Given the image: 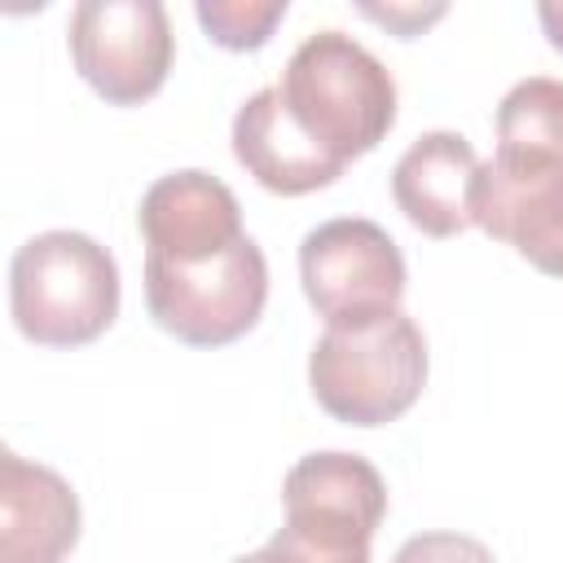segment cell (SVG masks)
<instances>
[{
    "mask_svg": "<svg viewBox=\"0 0 563 563\" xmlns=\"http://www.w3.org/2000/svg\"><path fill=\"white\" fill-rule=\"evenodd\" d=\"M391 563H497L493 550L462 532H418L409 537Z\"/></svg>",
    "mask_w": 563,
    "mask_h": 563,
    "instance_id": "15",
    "label": "cell"
},
{
    "mask_svg": "<svg viewBox=\"0 0 563 563\" xmlns=\"http://www.w3.org/2000/svg\"><path fill=\"white\" fill-rule=\"evenodd\" d=\"M66 31L75 70L110 106H141L172 70L176 44L158 0H84Z\"/></svg>",
    "mask_w": 563,
    "mask_h": 563,
    "instance_id": "6",
    "label": "cell"
},
{
    "mask_svg": "<svg viewBox=\"0 0 563 563\" xmlns=\"http://www.w3.org/2000/svg\"><path fill=\"white\" fill-rule=\"evenodd\" d=\"M79 541L75 488L40 466L0 453V563H62Z\"/></svg>",
    "mask_w": 563,
    "mask_h": 563,
    "instance_id": "12",
    "label": "cell"
},
{
    "mask_svg": "<svg viewBox=\"0 0 563 563\" xmlns=\"http://www.w3.org/2000/svg\"><path fill=\"white\" fill-rule=\"evenodd\" d=\"M537 18H541L550 44L563 53V0H541V4H537Z\"/></svg>",
    "mask_w": 563,
    "mask_h": 563,
    "instance_id": "17",
    "label": "cell"
},
{
    "mask_svg": "<svg viewBox=\"0 0 563 563\" xmlns=\"http://www.w3.org/2000/svg\"><path fill=\"white\" fill-rule=\"evenodd\" d=\"M479 154L462 132H422L391 167V198L427 238H453L475 224Z\"/></svg>",
    "mask_w": 563,
    "mask_h": 563,
    "instance_id": "11",
    "label": "cell"
},
{
    "mask_svg": "<svg viewBox=\"0 0 563 563\" xmlns=\"http://www.w3.org/2000/svg\"><path fill=\"white\" fill-rule=\"evenodd\" d=\"M475 224L532 268L563 277V163L493 154L475 180Z\"/></svg>",
    "mask_w": 563,
    "mask_h": 563,
    "instance_id": "7",
    "label": "cell"
},
{
    "mask_svg": "<svg viewBox=\"0 0 563 563\" xmlns=\"http://www.w3.org/2000/svg\"><path fill=\"white\" fill-rule=\"evenodd\" d=\"M277 88L299 128L343 163L369 154L396 123L391 70L343 31L308 35Z\"/></svg>",
    "mask_w": 563,
    "mask_h": 563,
    "instance_id": "2",
    "label": "cell"
},
{
    "mask_svg": "<svg viewBox=\"0 0 563 563\" xmlns=\"http://www.w3.org/2000/svg\"><path fill=\"white\" fill-rule=\"evenodd\" d=\"M365 18H374V22H383V26H391L396 35H418L427 22H435L440 13H444V4H431V9H418V4H387V9H378V4H365L361 9Z\"/></svg>",
    "mask_w": 563,
    "mask_h": 563,
    "instance_id": "16",
    "label": "cell"
},
{
    "mask_svg": "<svg viewBox=\"0 0 563 563\" xmlns=\"http://www.w3.org/2000/svg\"><path fill=\"white\" fill-rule=\"evenodd\" d=\"M9 308L31 343L84 347L119 317L114 255L75 229L35 233L9 264Z\"/></svg>",
    "mask_w": 563,
    "mask_h": 563,
    "instance_id": "1",
    "label": "cell"
},
{
    "mask_svg": "<svg viewBox=\"0 0 563 563\" xmlns=\"http://www.w3.org/2000/svg\"><path fill=\"white\" fill-rule=\"evenodd\" d=\"M497 154L563 163V79L528 75L501 97Z\"/></svg>",
    "mask_w": 563,
    "mask_h": 563,
    "instance_id": "13",
    "label": "cell"
},
{
    "mask_svg": "<svg viewBox=\"0 0 563 563\" xmlns=\"http://www.w3.org/2000/svg\"><path fill=\"white\" fill-rule=\"evenodd\" d=\"M194 13L220 48L246 53L268 44L273 26L286 18V0H198Z\"/></svg>",
    "mask_w": 563,
    "mask_h": 563,
    "instance_id": "14",
    "label": "cell"
},
{
    "mask_svg": "<svg viewBox=\"0 0 563 563\" xmlns=\"http://www.w3.org/2000/svg\"><path fill=\"white\" fill-rule=\"evenodd\" d=\"M299 277L308 303L325 317V330L369 325L400 312L405 255L374 220L339 216L299 242Z\"/></svg>",
    "mask_w": 563,
    "mask_h": 563,
    "instance_id": "5",
    "label": "cell"
},
{
    "mask_svg": "<svg viewBox=\"0 0 563 563\" xmlns=\"http://www.w3.org/2000/svg\"><path fill=\"white\" fill-rule=\"evenodd\" d=\"M286 523L343 550H369L383 515H387V484L361 457L343 449H321L299 457L282 484Z\"/></svg>",
    "mask_w": 563,
    "mask_h": 563,
    "instance_id": "8",
    "label": "cell"
},
{
    "mask_svg": "<svg viewBox=\"0 0 563 563\" xmlns=\"http://www.w3.org/2000/svg\"><path fill=\"white\" fill-rule=\"evenodd\" d=\"M233 154L246 167V176H255L264 189L286 194V198L325 189L347 167L343 158L321 150L299 128L282 88H260L238 106V114H233Z\"/></svg>",
    "mask_w": 563,
    "mask_h": 563,
    "instance_id": "10",
    "label": "cell"
},
{
    "mask_svg": "<svg viewBox=\"0 0 563 563\" xmlns=\"http://www.w3.org/2000/svg\"><path fill=\"white\" fill-rule=\"evenodd\" d=\"M233 563H273V554L268 550H255V554H238Z\"/></svg>",
    "mask_w": 563,
    "mask_h": 563,
    "instance_id": "18",
    "label": "cell"
},
{
    "mask_svg": "<svg viewBox=\"0 0 563 563\" xmlns=\"http://www.w3.org/2000/svg\"><path fill=\"white\" fill-rule=\"evenodd\" d=\"M141 233L145 255L158 260H211L238 246L242 233V207L233 189L207 172H172L158 176L141 198Z\"/></svg>",
    "mask_w": 563,
    "mask_h": 563,
    "instance_id": "9",
    "label": "cell"
},
{
    "mask_svg": "<svg viewBox=\"0 0 563 563\" xmlns=\"http://www.w3.org/2000/svg\"><path fill=\"white\" fill-rule=\"evenodd\" d=\"M268 299V264L255 238H242L211 260H158L145 255L150 317L189 347H224L242 339Z\"/></svg>",
    "mask_w": 563,
    "mask_h": 563,
    "instance_id": "4",
    "label": "cell"
},
{
    "mask_svg": "<svg viewBox=\"0 0 563 563\" xmlns=\"http://www.w3.org/2000/svg\"><path fill=\"white\" fill-rule=\"evenodd\" d=\"M317 405L347 427L396 422L427 383V339L413 317L391 312L369 325L325 330L308 356Z\"/></svg>",
    "mask_w": 563,
    "mask_h": 563,
    "instance_id": "3",
    "label": "cell"
}]
</instances>
